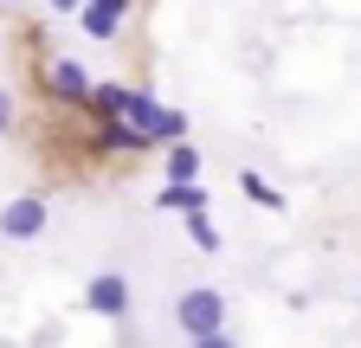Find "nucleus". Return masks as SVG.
Here are the masks:
<instances>
[{
	"label": "nucleus",
	"instance_id": "f257e3e1",
	"mask_svg": "<svg viewBox=\"0 0 361 348\" xmlns=\"http://www.w3.org/2000/svg\"><path fill=\"white\" fill-rule=\"evenodd\" d=\"M39 91H45V104H59V110H84L90 71H84L78 58H65V52H45V58H39Z\"/></svg>",
	"mask_w": 361,
	"mask_h": 348
},
{
	"label": "nucleus",
	"instance_id": "f03ea898",
	"mask_svg": "<svg viewBox=\"0 0 361 348\" xmlns=\"http://www.w3.org/2000/svg\"><path fill=\"white\" fill-rule=\"evenodd\" d=\"M174 329H180V335L226 329V290H213V284H188V290L174 297Z\"/></svg>",
	"mask_w": 361,
	"mask_h": 348
},
{
	"label": "nucleus",
	"instance_id": "7ed1b4c3",
	"mask_svg": "<svg viewBox=\"0 0 361 348\" xmlns=\"http://www.w3.org/2000/svg\"><path fill=\"white\" fill-rule=\"evenodd\" d=\"M45 226H52V200H45V194H20V200L0 206V239H13V245L39 239Z\"/></svg>",
	"mask_w": 361,
	"mask_h": 348
},
{
	"label": "nucleus",
	"instance_id": "20e7f679",
	"mask_svg": "<svg viewBox=\"0 0 361 348\" xmlns=\"http://www.w3.org/2000/svg\"><path fill=\"white\" fill-rule=\"evenodd\" d=\"M129 7H135V0H84L71 20L84 26V39H97V46H116L123 26H129Z\"/></svg>",
	"mask_w": 361,
	"mask_h": 348
},
{
	"label": "nucleus",
	"instance_id": "39448f33",
	"mask_svg": "<svg viewBox=\"0 0 361 348\" xmlns=\"http://www.w3.org/2000/svg\"><path fill=\"white\" fill-rule=\"evenodd\" d=\"M90 149H110V155H155L161 142L149 136V129L123 123V116H97V129H90Z\"/></svg>",
	"mask_w": 361,
	"mask_h": 348
},
{
	"label": "nucleus",
	"instance_id": "423d86ee",
	"mask_svg": "<svg viewBox=\"0 0 361 348\" xmlns=\"http://www.w3.org/2000/svg\"><path fill=\"white\" fill-rule=\"evenodd\" d=\"M84 310H97V316H129V278L123 271H97V278H90L84 284Z\"/></svg>",
	"mask_w": 361,
	"mask_h": 348
},
{
	"label": "nucleus",
	"instance_id": "0eeeda50",
	"mask_svg": "<svg viewBox=\"0 0 361 348\" xmlns=\"http://www.w3.org/2000/svg\"><path fill=\"white\" fill-rule=\"evenodd\" d=\"M207 174V149H194V136L161 142V181H200Z\"/></svg>",
	"mask_w": 361,
	"mask_h": 348
},
{
	"label": "nucleus",
	"instance_id": "6e6552de",
	"mask_svg": "<svg viewBox=\"0 0 361 348\" xmlns=\"http://www.w3.org/2000/svg\"><path fill=\"white\" fill-rule=\"evenodd\" d=\"M207 174L200 181H161L155 187V213H207Z\"/></svg>",
	"mask_w": 361,
	"mask_h": 348
},
{
	"label": "nucleus",
	"instance_id": "1a4fd4ad",
	"mask_svg": "<svg viewBox=\"0 0 361 348\" xmlns=\"http://www.w3.org/2000/svg\"><path fill=\"white\" fill-rule=\"evenodd\" d=\"M239 194H245L252 206H264V213H284V206H290V200H284L278 187H271V181H264L258 168H239Z\"/></svg>",
	"mask_w": 361,
	"mask_h": 348
},
{
	"label": "nucleus",
	"instance_id": "9d476101",
	"mask_svg": "<svg viewBox=\"0 0 361 348\" xmlns=\"http://www.w3.org/2000/svg\"><path fill=\"white\" fill-rule=\"evenodd\" d=\"M180 220H188V245H194V251H207V258H213V251L226 245V239H219V226H213V213H180Z\"/></svg>",
	"mask_w": 361,
	"mask_h": 348
},
{
	"label": "nucleus",
	"instance_id": "9b49d317",
	"mask_svg": "<svg viewBox=\"0 0 361 348\" xmlns=\"http://www.w3.org/2000/svg\"><path fill=\"white\" fill-rule=\"evenodd\" d=\"M13 123H20V97L0 84V136H13Z\"/></svg>",
	"mask_w": 361,
	"mask_h": 348
},
{
	"label": "nucleus",
	"instance_id": "f8f14e48",
	"mask_svg": "<svg viewBox=\"0 0 361 348\" xmlns=\"http://www.w3.org/2000/svg\"><path fill=\"white\" fill-rule=\"evenodd\" d=\"M188 348H239L226 329H207V335H188Z\"/></svg>",
	"mask_w": 361,
	"mask_h": 348
},
{
	"label": "nucleus",
	"instance_id": "ddd939ff",
	"mask_svg": "<svg viewBox=\"0 0 361 348\" xmlns=\"http://www.w3.org/2000/svg\"><path fill=\"white\" fill-rule=\"evenodd\" d=\"M45 7H52V13H78V7H84V0H45Z\"/></svg>",
	"mask_w": 361,
	"mask_h": 348
},
{
	"label": "nucleus",
	"instance_id": "4468645a",
	"mask_svg": "<svg viewBox=\"0 0 361 348\" xmlns=\"http://www.w3.org/2000/svg\"><path fill=\"white\" fill-rule=\"evenodd\" d=\"M0 7H20V0H0Z\"/></svg>",
	"mask_w": 361,
	"mask_h": 348
}]
</instances>
